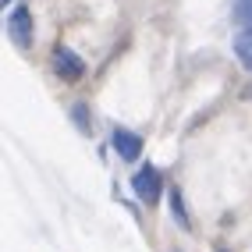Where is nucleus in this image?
<instances>
[{
    "label": "nucleus",
    "instance_id": "6",
    "mask_svg": "<svg viewBox=\"0 0 252 252\" xmlns=\"http://www.w3.org/2000/svg\"><path fill=\"white\" fill-rule=\"evenodd\" d=\"M71 121L78 125L82 135H93V121H89V107H86V103H75V107H71Z\"/></svg>",
    "mask_w": 252,
    "mask_h": 252
},
{
    "label": "nucleus",
    "instance_id": "2",
    "mask_svg": "<svg viewBox=\"0 0 252 252\" xmlns=\"http://www.w3.org/2000/svg\"><path fill=\"white\" fill-rule=\"evenodd\" d=\"M54 71H57L64 82H82V78H86V61H82L75 50L57 46V50H54Z\"/></svg>",
    "mask_w": 252,
    "mask_h": 252
},
{
    "label": "nucleus",
    "instance_id": "7",
    "mask_svg": "<svg viewBox=\"0 0 252 252\" xmlns=\"http://www.w3.org/2000/svg\"><path fill=\"white\" fill-rule=\"evenodd\" d=\"M171 213H174V220H178L181 227H192V224H189V210H185V199H181L178 189L171 192Z\"/></svg>",
    "mask_w": 252,
    "mask_h": 252
},
{
    "label": "nucleus",
    "instance_id": "3",
    "mask_svg": "<svg viewBox=\"0 0 252 252\" xmlns=\"http://www.w3.org/2000/svg\"><path fill=\"white\" fill-rule=\"evenodd\" d=\"M7 36L14 39L18 50H29L32 46V11L29 7H14L11 18H7Z\"/></svg>",
    "mask_w": 252,
    "mask_h": 252
},
{
    "label": "nucleus",
    "instance_id": "8",
    "mask_svg": "<svg viewBox=\"0 0 252 252\" xmlns=\"http://www.w3.org/2000/svg\"><path fill=\"white\" fill-rule=\"evenodd\" d=\"M234 22L242 29H252V0H234Z\"/></svg>",
    "mask_w": 252,
    "mask_h": 252
},
{
    "label": "nucleus",
    "instance_id": "4",
    "mask_svg": "<svg viewBox=\"0 0 252 252\" xmlns=\"http://www.w3.org/2000/svg\"><path fill=\"white\" fill-rule=\"evenodd\" d=\"M114 153L125 163H135L142 157V135H135L128 128H114Z\"/></svg>",
    "mask_w": 252,
    "mask_h": 252
},
{
    "label": "nucleus",
    "instance_id": "1",
    "mask_svg": "<svg viewBox=\"0 0 252 252\" xmlns=\"http://www.w3.org/2000/svg\"><path fill=\"white\" fill-rule=\"evenodd\" d=\"M131 192L139 195V203L157 206L160 195H163V178H160V171H157V167H142V171L131 178Z\"/></svg>",
    "mask_w": 252,
    "mask_h": 252
},
{
    "label": "nucleus",
    "instance_id": "9",
    "mask_svg": "<svg viewBox=\"0 0 252 252\" xmlns=\"http://www.w3.org/2000/svg\"><path fill=\"white\" fill-rule=\"evenodd\" d=\"M0 4H7V0H0Z\"/></svg>",
    "mask_w": 252,
    "mask_h": 252
},
{
    "label": "nucleus",
    "instance_id": "5",
    "mask_svg": "<svg viewBox=\"0 0 252 252\" xmlns=\"http://www.w3.org/2000/svg\"><path fill=\"white\" fill-rule=\"evenodd\" d=\"M234 57L242 61L245 71H252V29H242L238 36H234Z\"/></svg>",
    "mask_w": 252,
    "mask_h": 252
}]
</instances>
